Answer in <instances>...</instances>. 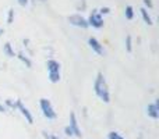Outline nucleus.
Returning <instances> with one entry per match:
<instances>
[{
	"mask_svg": "<svg viewBox=\"0 0 159 139\" xmlns=\"http://www.w3.org/2000/svg\"><path fill=\"white\" fill-rule=\"evenodd\" d=\"M93 92H95V95L98 96L103 103H109L110 102V93H109V89H107L106 79H105L102 72H99L95 78V82H93Z\"/></svg>",
	"mask_w": 159,
	"mask_h": 139,
	"instance_id": "1",
	"label": "nucleus"
},
{
	"mask_svg": "<svg viewBox=\"0 0 159 139\" xmlns=\"http://www.w3.org/2000/svg\"><path fill=\"white\" fill-rule=\"evenodd\" d=\"M48 75H49V81L52 84H57L60 81V63L56 60H48Z\"/></svg>",
	"mask_w": 159,
	"mask_h": 139,
	"instance_id": "2",
	"label": "nucleus"
},
{
	"mask_svg": "<svg viewBox=\"0 0 159 139\" xmlns=\"http://www.w3.org/2000/svg\"><path fill=\"white\" fill-rule=\"evenodd\" d=\"M39 106H41L42 114L45 115V118H48V120H55V118L57 117V114H56V111H55V109H53L52 103H50L48 99L42 98L41 100H39Z\"/></svg>",
	"mask_w": 159,
	"mask_h": 139,
	"instance_id": "3",
	"label": "nucleus"
},
{
	"mask_svg": "<svg viewBox=\"0 0 159 139\" xmlns=\"http://www.w3.org/2000/svg\"><path fill=\"white\" fill-rule=\"evenodd\" d=\"M87 22L89 27L98 28V29L103 27V18H102V15L98 13V10H92V13H91L89 17H88Z\"/></svg>",
	"mask_w": 159,
	"mask_h": 139,
	"instance_id": "4",
	"label": "nucleus"
},
{
	"mask_svg": "<svg viewBox=\"0 0 159 139\" xmlns=\"http://www.w3.org/2000/svg\"><path fill=\"white\" fill-rule=\"evenodd\" d=\"M69 22L71 25H74V27H78V28H82V29H87L89 25H88L87 20L84 18L82 15H80V14H73V15L69 17Z\"/></svg>",
	"mask_w": 159,
	"mask_h": 139,
	"instance_id": "5",
	"label": "nucleus"
},
{
	"mask_svg": "<svg viewBox=\"0 0 159 139\" xmlns=\"http://www.w3.org/2000/svg\"><path fill=\"white\" fill-rule=\"evenodd\" d=\"M16 109L17 110H20V113L22 114V117L25 118V120L28 121V124H32L34 123V117H32V114H31V111L27 109V107L22 104V102L21 100H16Z\"/></svg>",
	"mask_w": 159,
	"mask_h": 139,
	"instance_id": "6",
	"label": "nucleus"
},
{
	"mask_svg": "<svg viewBox=\"0 0 159 139\" xmlns=\"http://www.w3.org/2000/svg\"><path fill=\"white\" fill-rule=\"evenodd\" d=\"M69 128L71 129V132H73L74 137H77V138L82 137L81 129L78 128V121H77V117H75V113H71V114H70V125H69Z\"/></svg>",
	"mask_w": 159,
	"mask_h": 139,
	"instance_id": "7",
	"label": "nucleus"
},
{
	"mask_svg": "<svg viewBox=\"0 0 159 139\" xmlns=\"http://www.w3.org/2000/svg\"><path fill=\"white\" fill-rule=\"evenodd\" d=\"M88 45H89V47L92 49V52H95L96 54H99V56L103 54V46H102L101 42L96 38H93V36L88 38Z\"/></svg>",
	"mask_w": 159,
	"mask_h": 139,
	"instance_id": "8",
	"label": "nucleus"
},
{
	"mask_svg": "<svg viewBox=\"0 0 159 139\" xmlns=\"http://www.w3.org/2000/svg\"><path fill=\"white\" fill-rule=\"evenodd\" d=\"M158 100H155L154 103L148 104L147 106V114L149 115L151 118H154V120H158L159 118V107H158Z\"/></svg>",
	"mask_w": 159,
	"mask_h": 139,
	"instance_id": "9",
	"label": "nucleus"
},
{
	"mask_svg": "<svg viewBox=\"0 0 159 139\" xmlns=\"http://www.w3.org/2000/svg\"><path fill=\"white\" fill-rule=\"evenodd\" d=\"M140 13H141V17H143V20H144V22L145 24H148V25H152L154 22H152V18H151V15L148 14V11H147V8H140Z\"/></svg>",
	"mask_w": 159,
	"mask_h": 139,
	"instance_id": "10",
	"label": "nucleus"
},
{
	"mask_svg": "<svg viewBox=\"0 0 159 139\" xmlns=\"http://www.w3.org/2000/svg\"><path fill=\"white\" fill-rule=\"evenodd\" d=\"M17 56V57H18L20 59V60H21L22 61V63H24L25 64V66H27L28 67V68H31V67H32V61H31L30 60V59H28L27 57V56H25L24 54V53H18V54H16Z\"/></svg>",
	"mask_w": 159,
	"mask_h": 139,
	"instance_id": "11",
	"label": "nucleus"
},
{
	"mask_svg": "<svg viewBox=\"0 0 159 139\" xmlns=\"http://www.w3.org/2000/svg\"><path fill=\"white\" fill-rule=\"evenodd\" d=\"M3 52H4L8 57H14V56H16V53H14V50L11 49V45L8 43V42L4 43V46H3Z\"/></svg>",
	"mask_w": 159,
	"mask_h": 139,
	"instance_id": "12",
	"label": "nucleus"
},
{
	"mask_svg": "<svg viewBox=\"0 0 159 139\" xmlns=\"http://www.w3.org/2000/svg\"><path fill=\"white\" fill-rule=\"evenodd\" d=\"M124 15H126L127 20H133V17H134V8H133L131 6H127V7L124 8Z\"/></svg>",
	"mask_w": 159,
	"mask_h": 139,
	"instance_id": "13",
	"label": "nucleus"
},
{
	"mask_svg": "<svg viewBox=\"0 0 159 139\" xmlns=\"http://www.w3.org/2000/svg\"><path fill=\"white\" fill-rule=\"evenodd\" d=\"M126 50L129 53L133 52V42H131V36H130V35L126 36Z\"/></svg>",
	"mask_w": 159,
	"mask_h": 139,
	"instance_id": "14",
	"label": "nucleus"
},
{
	"mask_svg": "<svg viewBox=\"0 0 159 139\" xmlns=\"http://www.w3.org/2000/svg\"><path fill=\"white\" fill-rule=\"evenodd\" d=\"M107 139H124V138L121 137L119 132L112 131V132H109V134H107Z\"/></svg>",
	"mask_w": 159,
	"mask_h": 139,
	"instance_id": "15",
	"label": "nucleus"
},
{
	"mask_svg": "<svg viewBox=\"0 0 159 139\" xmlns=\"http://www.w3.org/2000/svg\"><path fill=\"white\" fill-rule=\"evenodd\" d=\"M13 17H14V10L13 8H10V10H8V15H7V22L8 24H13Z\"/></svg>",
	"mask_w": 159,
	"mask_h": 139,
	"instance_id": "16",
	"label": "nucleus"
},
{
	"mask_svg": "<svg viewBox=\"0 0 159 139\" xmlns=\"http://www.w3.org/2000/svg\"><path fill=\"white\" fill-rule=\"evenodd\" d=\"M98 13L101 14V15H102V14H109V13H110V8H109V7H102L101 10L98 11Z\"/></svg>",
	"mask_w": 159,
	"mask_h": 139,
	"instance_id": "17",
	"label": "nucleus"
},
{
	"mask_svg": "<svg viewBox=\"0 0 159 139\" xmlns=\"http://www.w3.org/2000/svg\"><path fill=\"white\" fill-rule=\"evenodd\" d=\"M6 104H7L8 107H11V109H16V102H11L10 99H7V100H6Z\"/></svg>",
	"mask_w": 159,
	"mask_h": 139,
	"instance_id": "18",
	"label": "nucleus"
},
{
	"mask_svg": "<svg viewBox=\"0 0 159 139\" xmlns=\"http://www.w3.org/2000/svg\"><path fill=\"white\" fill-rule=\"evenodd\" d=\"M42 134H43V137L46 138V139H60V138L55 137V135H49V134H46V132H42Z\"/></svg>",
	"mask_w": 159,
	"mask_h": 139,
	"instance_id": "19",
	"label": "nucleus"
},
{
	"mask_svg": "<svg viewBox=\"0 0 159 139\" xmlns=\"http://www.w3.org/2000/svg\"><path fill=\"white\" fill-rule=\"evenodd\" d=\"M143 2H144V4H145L147 7H149V8H152V7H154V4H152V2H151V0H143Z\"/></svg>",
	"mask_w": 159,
	"mask_h": 139,
	"instance_id": "20",
	"label": "nucleus"
},
{
	"mask_svg": "<svg viewBox=\"0 0 159 139\" xmlns=\"http://www.w3.org/2000/svg\"><path fill=\"white\" fill-rule=\"evenodd\" d=\"M64 132H66V135H69V137H73V132H71V129H70L69 127H66V128H64Z\"/></svg>",
	"mask_w": 159,
	"mask_h": 139,
	"instance_id": "21",
	"label": "nucleus"
},
{
	"mask_svg": "<svg viewBox=\"0 0 159 139\" xmlns=\"http://www.w3.org/2000/svg\"><path fill=\"white\" fill-rule=\"evenodd\" d=\"M17 2L20 3V6H24V7L28 4V0H17Z\"/></svg>",
	"mask_w": 159,
	"mask_h": 139,
	"instance_id": "22",
	"label": "nucleus"
},
{
	"mask_svg": "<svg viewBox=\"0 0 159 139\" xmlns=\"http://www.w3.org/2000/svg\"><path fill=\"white\" fill-rule=\"evenodd\" d=\"M0 113H6V107L3 104H0Z\"/></svg>",
	"mask_w": 159,
	"mask_h": 139,
	"instance_id": "23",
	"label": "nucleus"
},
{
	"mask_svg": "<svg viewBox=\"0 0 159 139\" xmlns=\"http://www.w3.org/2000/svg\"><path fill=\"white\" fill-rule=\"evenodd\" d=\"M2 33H3V29H2V28H0V35H2Z\"/></svg>",
	"mask_w": 159,
	"mask_h": 139,
	"instance_id": "24",
	"label": "nucleus"
},
{
	"mask_svg": "<svg viewBox=\"0 0 159 139\" xmlns=\"http://www.w3.org/2000/svg\"><path fill=\"white\" fill-rule=\"evenodd\" d=\"M39 2H46V0H39Z\"/></svg>",
	"mask_w": 159,
	"mask_h": 139,
	"instance_id": "25",
	"label": "nucleus"
}]
</instances>
